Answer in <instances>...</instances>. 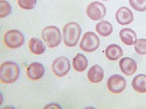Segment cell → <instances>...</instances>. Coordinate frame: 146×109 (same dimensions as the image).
<instances>
[{"label":"cell","instance_id":"cell-16","mask_svg":"<svg viewBox=\"0 0 146 109\" xmlns=\"http://www.w3.org/2000/svg\"><path fill=\"white\" fill-rule=\"evenodd\" d=\"M29 48L32 53L35 55H42L46 51V46L42 41L38 38H31L29 41Z\"/></svg>","mask_w":146,"mask_h":109},{"label":"cell","instance_id":"cell-12","mask_svg":"<svg viewBox=\"0 0 146 109\" xmlns=\"http://www.w3.org/2000/svg\"><path fill=\"white\" fill-rule=\"evenodd\" d=\"M119 37L121 41L127 46L134 45L138 40L136 32L129 28L121 29L119 32Z\"/></svg>","mask_w":146,"mask_h":109},{"label":"cell","instance_id":"cell-10","mask_svg":"<svg viewBox=\"0 0 146 109\" xmlns=\"http://www.w3.org/2000/svg\"><path fill=\"white\" fill-rule=\"evenodd\" d=\"M28 78L33 81L39 80L43 77L45 74V67L40 62H33L28 66L26 69Z\"/></svg>","mask_w":146,"mask_h":109},{"label":"cell","instance_id":"cell-14","mask_svg":"<svg viewBox=\"0 0 146 109\" xmlns=\"http://www.w3.org/2000/svg\"><path fill=\"white\" fill-rule=\"evenodd\" d=\"M87 78L90 83H101L104 78L103 69L99 65H94L89 70L88 74H87Z\"/></svg>","mask_w":146,"mask_h":109},{"label":"cell","instance_id":"cell-7","mask_svg":"<svg viewBox=\"0 0 146 109\" xmlns=\"http://www.w3.org/2000/svg\"><path fill=\"white\" fill-rule=\"evenodd\" d=\"M106 86L110 92L119 94L122 93L127 87V81L119 74H114L108 78Z\"/></svg>","mask_w":146,"mask_h":109},{"label":"cell","instance_id":"cell-5","mask_svg":"<svg viewBox=\"0 0 146 109\" xmlns=\"http://www.w3.org/2000/svg\"><path fill=\"white\" fill-rule=\"evenodd\" d=\"M3 43L9 49H17L25 43V36L23 33L16 29L6 32L3 36Z\"/></svg>","mask_w":146,"mask_h":109},{"label":"cell","instance_id":"cell-21","mask_svg":"<svg viewBox=\"0 0 146 109\" xmlns=\"http://www.w3.org/2000/svg\"><path fill=\"white\" fill-rule=\"evenodd\" d=\"M136 52L140 55H146V39L141 38L138 39L134 45Z\"/></svg>","mask_w":146,"mask_h":109},{"label":"cell","instance_id":"cell-24","mask_svg":"<svg viewBox=\"0 0 146 109\" xmlns=\"http://www.w3.org/2000/svg\"><path fill=\"white\" fill-rule=\"evenodd\" d=\"M103 1H108V0H103Z\"/></svg>","mask_w":146,"mask_h":109},{"label":"cell","instance_id":"cell-6","mask_svg":"<svg viewBox=\"0 0 146 109\" xmlns=\"http://www.w3.org/2000/svg\"><path fill=\"white\" fill-rule=\"evenodd\" d=\"M106 9L103 3L94 1L89 3L87 9H86V14L90 20L94 21H98L103 20L106 16Z\"/></svg>","mask_w":146,"mask_h":109},{"label":"cell","instance_id":"cell-19","mask_svg":"<svg viewBox=\"0 0 146 109\" xmlns=\"http://www.w3.org/2000/svg\"><path fill=\"white\" fill-rule=\"evenodd\" d=\"M11 12L10 3L6 0H0V17L4 18L9 16Z\"/></svg>","mask_w":146,"mask_h":109},{"label":"cell","instance_id":"cell-23","mask_svg":"<svg viewBox=\"0 0 146 109\" xmlns=\"http://www.w3.org/2000/svg\"><path fill=\"white\" fill-rule=\"evenodd\" d=\"M45 108H60L61 107L56 104H49V105H47V106H46Z\"/></svg>","mask_w":146,"mask_h":109},{"label":"cell","instance_id":"cell-15","mask_svg":"<svg viewBox=\"0 0 146 109\" xmlns=\"http://www.w3.org/2000/svg\"><path fill=\"white\" fill-rule=\"evenodd\" d=\"M131 87L138 93H146V74H140L133 78Z\"/></svg>","mask_w":146,"mask_h":109},{"label":"cell","instance_id":"cell-9","mask_svg":"<svg viewBox=\"0 0 146 109\" xmlns=\"http://www.w3.org/2000/svg\"><path fill=\"white\" fill-rule=\"evenodd\" d=\"M115 19L118 24L124 26L128 25L134 20V15L131 9L127 7H121L115 13Z\"/></svg>","mask_w":146,"mask_h":109},{"label":"cell","instance_id":"cell-17","mask_svg":"<svg viewBox=\"0 0 146 109\" xmlns=\"http://www.w3.org/2000/svg\"><path fill=\"white\" fill-rule=\"evenodd\" d=\"M88 59L82 53H78L73 58L72 66L77 72H83L88 67Z\"/></svg>","mask_w":146,"mask_h":109},{"label":"cell","instance_id":"cell-4","mask_svg":"<svg viewBox=\"0 0 146 109\" xmlns=\"http://www.w3.org/2000/svg\"><path fill=\"white\" fill-rule=\"evenodd\" d=\"M100 45L99 37L93 32H87L84 34L80 43V49L84 52L92 53L98 49Z\"/></svg>","mask_w":146,"mask_h":109},{"label":"cell","instance_id":"cell-22","mask_svg":"<svg viewBox=\"0 0 146 109\" xmlns=\"http://www.w3.org/2000/svg\"><path fill=\"white\" fill-rule=\"evenodd\" d=\"M19 7L24 10H32L36 4V0H17Z\"/></svg>","mask_w":146,"mask_h":109},{"label":"cell","instance_id":"cell-2","mask_svg":"<svg viewBox=\"0 0 146 109\" xmlns=\"http://www.w3.org/2000/svg\"><path fill=\"white\" fill-rule=\"evenodd\" d=\"M81 35V28L76 22L68 23L63 29V39L65 45L68 47L76 46Z\"/></svg>","mask_w":146,"mask_h":109},{"label":"cell","instance_id":"cell-3","mask_svg":"<svg viewBox=\"0 0 146 109\" xmlns=\"http://www.w3.org/2000/svg\"><path fill=\"white\" fill-rule=\"evenodd\" d=\"M42 37L47 46L51 49L58 46L62 41V34L60 29L58 27L53 25L43 28Z\"/></svg>","mask_w":146,"mask_h":109},{"label":"cell","instance_id":"cell-13","mask_svg":"<svg viewBox=\"0 0 146 109\" xmlns=\"http://www.w3.org/2000/svg\"><path fill=\"white\" fill-rule=\"evenodd\" d=\"M105 55L110 61H118L123 55L122 48L116 44H111L106 47L105 50Z\"/></svg>","mask_w":146,"mask_h":109},{"label":"cell","instance_id":"cell-1","mask_svg":"<svg viewBox=\"0 0 146 109\" xmlns=\"http://www.w3.org/2000/svg\"><path fill=\"white\" fill-rule=\"evenodd\" d=\"M21 70L14 62H5L0 66V80L4 84H11L16 82L20 76Z\"/></svg>","mask_w":146,"mask_h":109},{"label":"cell","instance_id":"cell-8","mask_svg":"<svg viewBox=\"0 0 146 109\" xmlns=\"http://www.w3.org/2000/svg\"><path fill=\"white\" fill-rule=\"evenodd\" d=\"M52 70L54 74L59 78H62L68 74L71 69V65L68 58L59 57L55 58L52 63Z\"/></svg>","mask_w":146,"mask_h":109},{"label":"cell","instance_id":"cell-18","mask_svg":"<svg viewBox=\"0 0 146 109\" xmlns=\"http://www.w3.org/2000/svg\"><path fill=\"white\" fill-rule=\"evenodd\" d=\"M96 31L101 36L106 37L110 36L113 32V25L109 21L101 20L96 25Z\"/></svg>","mask_w":146,"mask_h":109},{"label":"cell","instance_id":"cell-11","mask_svg":"<svg viewBox=\"0 0 146 109\" xmlns=\"http://www.w3.org/2000/svg\"><path fill=\"white\" fill-rule=\"evenodd\" d=\"M119 68L123 74L125 75L131 76L134 74L137 70V64L136 62L131 57H123L119 61Z\"/></svg>","mask_w":146,"mask_h":109},{"label":"cell","instance_id":"cell-20","mask_svg":"<svg viewBox=\"0 0 146 109\" xmlns=\"http://www.w3.org/2000/svg\"><path fill=\"white\" fill-rule=\"evenodd\" d=\"M129 4L137 11L143 12L146 11V0H129Z\"/></svg>","mask_w":146,"mask_h":109}]
</instances>
